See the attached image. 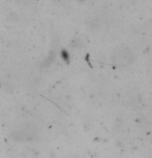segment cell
Here are the masks:
<instances>
[{
	"instance_id": "obj_1",
	"label": "cell",
	"mask_w": 152,
	"mask_h": 158,
	"mask_svg": "<svg viewBox=\"0 0 152 158\" xmlns=\"http://www.w3.org/2000/svg\"><path fill=\"white\" fill-rule=\"evenodd\" d=\"M113 58H114V61L116 64L127 65L132 62L133 55L129 50L125 49V48H119V49L115 52Z\"/></svg>"
},
{
	"instance_id": "obj_2",
	"label": "cell",
	"mask_w": 152,
	"mask_h": 158,
	"mask_svg": "<svg viewBox=\"0 0 152 158\" xmlns=\"http://www.w3.org/2000/svg\"><path fill=\"white\" fill-rule=\"evenodd\" d=\"M38 152L35 149L28 148L22 153V158H37Z\"/></svg>"
}]
</instances>
